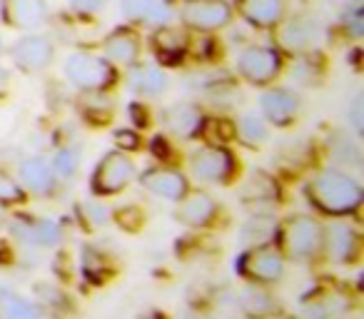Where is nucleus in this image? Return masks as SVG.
<instances>
[{
	"label": "nucleus",
	"instance_id": "nucleus-16",
	"mask_svg": "<svg viewBox=\"0 0 364 319\" xmlns=\"http://www.w3.org/2000/svg\"><path fill=\"white\" fill-rule=\"evenodd\" d=\"M120 11L127 21L162 28L175 16V0H120Z\"/></svg>",
	"mask_w": 364,
	"mask_h": 319
},
{
	"label": "nucleus",
	"instance_id": "nucleus-39",
	"mask_svg": "<svg viewBox=\"0 0 364 319\" xmlns=\"http://www.w3.org/2000/svg\"><path fill=\"white\" fill-rule=\"evenodd\" d=\"M6 225V210H3V205H0V227Z\"/></svg>",
	"mask_w": 364,
	"mask_h": 319
},
{
	"label": "nucleus",
	"instance_id": "nucleus-7",
	"mask_svg": "<svg viewBox=\"0 0 364 319\" xmlns=\"http://www.w3.org/2000/svg\"><path fill=\"white\" fill-rule=\"evenodd\" d=\"M135 180V163H132L127 152H107L97 163L95 173H92V193L95 195H117Z\"/></svg>",
	"mask_w": 364,
	"mask_h": 319
},
{
	"label": "nucleus",
	"instance_id": "nucleus-38",
	"mask_svg": "<svg viewBox=\"0 0 364 319\" xmlns=\"http://www.w3.org/2000/svg\"><path fill=\"white\" fill-rule=\"evenodd\" d=\"M6 87H8V72L6 67H0V95L6 92Z\"/></svg>",
	"mask_w": 364,
	"mask_h": 319
},
{
	"label": "nucleus",
	"instance_id": "nucleus-36",
	"mask_svg": "<svg viewBox=\"0 0 364 319\" xmlns=\"http://www.w3.org/2000/svg\"><path fill=\"white\" fill-rule=\"evenodd\" d=\"M107 0H70V8L77 13H95L105 6Z\"/></svg>",
	"mask_w": 364,
	"mask_h": 319
},
{
	"label": "nucleus",
	"instance_id": "nucleus-28",
	"mask_svg": "<svg viewBox=\"0 0 364 319\" xmlns=\"http://www.w3.org/2000/svg\"><path fill=\"white\" fill-rule=\"evenodd\" d=\"M77 217H80L82 227L92 232V229L105 227L107 220H110V212H107L100 202H82V205H77Z\"/></svg>",
	"mask_w": 364,
	"mask_h": 319
},
{
	"label": "nucleus",
	"instance_id": "nucleus-29",
	"mask_svg": "<svg viewBox=\"0 0 364 319\" xmlns=\"http://www.w3.org/2000/svg\"><path fill=\"white\" fill-rule=\"evenodd\" d=\"M342 312V299L334 294H322L307 304V314L312 319H332Z\"/></svg>",
	"mask_w": 364,
	"mask_h": 319
},
{
	"label": "nucleus",
	"instance_id": "nucleus-17",
	"mask_svg": "<svg viewBox=\"0 0 364 319\" xmlns=\"http://www.w3.org/2000/svg\"><path fill=\"white\" fill-rule=\"evenodd\" d=\"M48 16V8L43 0H3L0 6V18L3 23L16 31H36L43 26Z\"/></svg>",
	"mask_w": 364,
	"mask_h": 319
},
{
	"label": "nucleus",
	"instance_id": "nucleus-6",
	"mask_svg": "<svg viewBox=\"0 0 364 319\" xmlns=\"http://www.w3.org/2000/svg\"><path fill=\"white\" fill-rule=\"evenodd\" d=\"M232 6L228 0H182L180 21L190 31L215 33L232 23Z\"/></svg>",
	"mask_w": 364,
	"mask_h": 319
},
{
	"label": "nucleus",
	"instance_id": "nucleus-30",
	"mask_svg": "<svg viewBox=\"0 0 364 319\" xmlns=\"http://www.w3.org/2000/svg\"><path fill=\"white\" fill-rule=\"evenodd\" d=\"M26 202V190L21 188L18 180H13L8 173L0 170V205L8 207V205H21Z\"/></svg>",
	"mask_w": 364,
	"mask_h": 319
},
{
	"label": "nucleus",
	"instance_id": "nucleus-20",
	"mask_svg": "<svg viewBox=\"0 0 364 319\" xmlns=\"http://www.w3.org/2000/svg\"><path fill=\"white\" fill-rule=\"evenodd\" d=\"M18 178H21V188L26 190V193L41 195V198L53 195L58 188L55 173H53V168L43 157H31V160H26V163L21 165V170H18Z\"/></svg>",
	"mask_w": 364,
	"mask_h": 319
},
{
	"label": "nucleus",
	"instance_id": "nucleus-35",
	"mask_svg": "<svg viewBox=\"0 0 364 319\" xmlns=\"http://www.w3.org/2000/svg\"><path fill=\"white\" fill-rule=\"evenodd\" d=\"M349 117H352V125H354V130H357V135H362V132H364V125H362V120H364V112H362V95L354 97L352 107H349Z\"/></svg>",
	"mask_w": 364,
	"mask_h": 319
},
{
	"label": "nucleus",
	"instance_id": "nucleus-4",
	"mask_svg": "<svg viewBox=\"0 0 364 319\" xmlns=\"http://www.w3.org/2000/svg\"><path fill=\"white\" fill-rule=\"evenodd\" d=\"M237 272L250 284H274L282 279L284 274V259L274 244H252L247 252L240 254L237 259Z\"/></svg>",
	"mask_w": 364,
	"mask_h": 319
},
{
	"label": "nucleus",
	"instance_id": "nucleus-27",
	"mask_svg": "<svg viewBox=\"0 0 364 319\" xmlns=\"http://www.w3.org/2000/svg\"><path fill=\"white\" fill-rule=\"evenodd\" d=\"M53 173H55V178H63V180H70L73 175L77 173V168H80V155H77V150H73V147H60V150L55 152V157H53Z\"/></svg>",
	"mask_w": 364,
	"mask_h": 319
},
{
	"label": "nucleus",
	"instance_id": "nucleus-19",
	"mask_svg": "<svg viewBox=\"0 0 364 319\" xmlns=\"http://www.w3.org/2000/svg\"><path fill=\"white\" fill-rule=\"evenodd\" d=\"M237 13L255 28H277L284 16V0H235Z\"/></svg>",
	"mask_w": 364,
	"mask_h": 319
},
{
	"label": "nucleus",
	"instance_id": "nucleus-13",
	"mask_svg": "<svg viewBox=\"0 0 364 319\" xmlns=\"http://www.w3.org/2000/svg\"><path fill=\"white\" fill-rule=\"evenodd\" d=\"M13 63L21 67L23 72H41L55 58V45L50 43V38L43 36H28L13 45L11 50Z\"/></svg>",
	"mask_w": 364,
	"mask_h": 319
},
{
	"label": "nucleus",
	"instance_id": "nucleus-37",
	"mask_svg": "<svg viewBox=\"0 0 364 319\" xmlns=\"http://www.w3.org/2000/svg\"><path fill=\"white\" fill-rule=\"evenodd\" d=\"M130 115H132V120H135V125L137 127H147L150 125V120H147V110H145V105H140V102H135V105H130Z\"/></svg>",
	"mask_w": 364,
	"mask_h": 319
},
{
	"label": "nucleus",
	"instance_id": "nucleus-14",
	"mask_svg": "<svg viewBox=\"0 0 364 319\" xmlns=\"http://www.w3.org/2000/svg\"><path fill=\"white\" fill-rule=\"evenodd\" d=\"M140 185L147 193L157 195V198L172 200V202H180L185 195L190 193L188 178L172 168H150L140 175Z\"/></svg>",
	"mask_w": 364,
	"mask_h": 319
},
{
	"label": "nucleus",
	"instance_id": "nucleus-21",
	"mask_svg": "<svg viewBox=\"0 0 364 319\" xmlns=\"http://www.w3.org/2000/svg\"><path fill=\"white\" fill-rule=\"evenodd\" d=\"M102 53L107 60L117 65H135L140 58V36L130 28H117L105 38Z\"/></svg>",
	"mask_w": 364,
	"mask_h": 319
},
{
	"label": "nucleus",
	"instance_id": "nucleus-18",
	"mask_svg": "<svg viewBox=\"0 0 364 319\" xmlns=\"http://www.w3.org/2000/svg\"><path fill=\"white\" fill-rule=\"evenodd\" d=\"M317 21L312 16H297L284 23L282 33H279V45L287 53H292V55H299V53H307L317 43Z\"/></svg>",
	"mask_w": 364,
	"mask_h": 319
},
{
	"label": "nucleus",
	"instance_id": "nucleus-10",
	"mask_svg": "<svg viewBox=\"0 0 364 319\" xmlns=\"http://www.w3.org/2000/svg\"><path fill=\"white\" fill-rule=\"evenodd\" d=\"M11 234L31 247H58L63 239V229L58 222L46 217H13Z\"/></svg>",
	"mask_w": 364,
	"mask_h": 319
},
{
	"label": "nucleus",
	"instance_id": "nucleus-32",
	"mask_svg": "<svg viewBox=\"0 0 364 319\" xmlns=\"http://www.w3.org/2000/svg\"><path fill=\"white\" fill-rule=\"evenodd\" d=\"M115 222L120 225L122 229H127V232H137V229L145 225V215L137 207H125L115 212Z\"/></svg>",
	"mask_w": 364,
	"mask_h": 319
},
{
	"label": "nucleus",
	"instance_id": "nucleus-24",
	"mask_svg": "<svg viewBox=\"0 0 364 319\" xmlns=\"http://www.w3.org/2000/svg\"><path fill=\"white\" fill-rule=\"evenodd\" d=\"M240 307H242V312L247 314L250 319H264L279 312L277 299H274L262 284H252V287L242 289V294H240Z\"/></svg>",
	"mask_w": 364,
	"mask_h": 319
},
{
	"label": "nucleus",
	"instance_id": "nucleus-1",
	"mask_svg": "<svg viewBox=\"0 0 364 319\" xmlns=\"http://www.w3.org/2000/svg\"><path fill=\"white\" fill-rule=\"evenodd\" d=\"M307 200L329 217H347L362 207L364 193L352 175L342 170H322L304 185Z\"/></svg>",
	"mask_w": 364,
	"mask_h": 319
},
{
	"label": "nucleus",
	"instance_id": "nucleus-11",
	"mask_svg": "<svg viewBox=\"0 0 364 319\" xmlns=\"http://www.w3.org/2000/svg\"><path fill=\"white\" fill-rule=\"evenodd\" d=\"M299 95L289 87H269L259 95V110L264 120L277 127H287L299 115Z\"/></svg>",
	"mask_w": 364,
	"mask_h": 319
},
{
	"label": "nucleus",
	"instance_id": "nucleus-5",
	"mask_svg": "<svg viewBox=\"0 0 364 319\" xmlns=\"http://www.w3.org/2000/svg\"><path fill=\"white\" fill-rule=\"evenodd\" d=\"M190 170L198 180L210 185H230L237 175V157L225 145H205L193 152Z\"/></svg>",
	"mask_w": 364,
	"mask_h": 319
},
{
	"label": "nucleus",
	"instance_id": "nucleus-8",
	"mask_svg": "<svg viewBox=\"0 0 364 319\" xmlns=\"http://www.w3.org/2000/svg\"><path fill=\"white\" fill-rule=\"evenodd\" d=\"M237 72L250 85H269L282 72V55L274 48L250 45L240 53Z\"/></svg>",
	"mask_w": 364,
	"mask_h": 319
},
{
	"label": "nucleus",
	"instance_id": "nucleus-9",
	"mask_svg": "<svg viewBox=\"0 0 364 319\" xmlns=\"http://www.w3.org/2000/svg\"><path fill=\"white\" fill-rule=\"evenodd\" d=\"M162 125L170 135L180 137V140H193L208 127V117H205L203 107L195 102H175L162 112Z\"/></svg>",
	"mask_w": 364,
	"mask_h": 319
},
{
	"label": "nucleus",
	"instance_id": "nucleus-15",
	"mask_svg": "<svg viewBox=\"0 0 364 319\" xmlns=\"http://www.w3.org/2000/svg\"><path fill=\"white\" fill-rule=\"evenodd\" d=\"M220 215V205L213 195L208 193H188L177 205L175 217L188 227H210V225L218 220Z\"/></svg>",
	"mask_w": 364,
	"mask_h": 319
},
{
	"label": "nucleus",
	"instance_id": "nucleus-31",
	"mask_svg": "<svg viewBox=\"0 0 364 319\" xmlns=\"http://www.w3.org/2000/svg\"><path fill=\"white\" fill-rule=\"evenodd\" d=\"M82 269L92 282H105L107 277V262L95 249H82Z\"/></svg>",
	"mask_w": 364,
	"mask_h": 319
},
{
	"label": "nucleus",
	"instance_id": "nucleus-23",
	"mask_svg": "<svg viewBox=\"0 0 364 319\" xmlns=\"http://www.w3.org/2000/svg\"><path fill=\"white\" fill-rule=\"evenodd\" d=\"M130 75H127V82L130 87L137 92L140 97H157L167 90V75L155 65H130Z\"/></svg>",
	"mask_w": 364,
	"mask_h": 319
},
{
	"label": "nucleus",
	"instance_id": "nucleus-2",
	"mask_svg": "<svg viewBox=\"0 0 364 319\" xmlns=\"http://www.w3.org/2000/svg\"><path fill=\"white\" fill-rule=\"evenodd\" d=\"M274 247L289 262H312L322 254L324 225L309 215H289L274 227Z\"/></svg>",
	"mask_w": 364,
	"mask_h": 319
},
{
	"label": "nucleus",
	"instance_id": "nucleus-22",
	"mask_svg": "<svg viewBox=\"0 0 364 319\" xmlns=\"http://www.w3.org/2000/svg\"><path fill=\"white\" fill-rule=\"evenodd\" d=\"M152 48H155V55L160 58V63L165 65H177V63L185 60L188 55V36L177 28L162 26L157 28L155 38H152Z\"/></svg>",
	"mask_w": 364,
	"mask_h": 319
},
{
	"label": "nucleus",
	"instance_id": "nucleus-12",
	"mask_svg": "<svg viewBox=\"0 0 364 319\" xmlns=\"http://www.w3.org/2000/svg\"><path fill=\"white\" fill-rule=\"evenodd\" d=\"M359 234L352 225L347 222H332L324 227V242H322V252H327V257L337 264H349L359 257Z\"/></svg>",
	"mask_w": 364,
	"mask_h": 319
},
{
	"label": "nucleus",
	"instance_id": "nucleus-34",
	"mask_svg": "<svg viewBox=\"0 0 364 319\" xmlns=\"http://www.w3.org/2000/svg\"><path fill=\"white\" fill-rule=\"evenodd\" d=\"M115 142H117V147H122V150H140L142 147V142H140V135H137L135 130H117L115 132Z\"/></svg>",
	"mask_w": 364,
	"mask_h": 319
},
{
	"label": "nucleus",
	"instance_id": "nucleus-33",
	"mask_svg": "<svg viewBox=\"0 0 364 319\" xmlns=\"http://www.w3.org/2000/svg\"><path fill=\"white\" fill-rule=\"evenodd\" d=\"M344 28H347L349 36H354V38H359L364 33V11L359 3L344 13Z\"/></svg>",
	"mask_w": 364,
	"mask_h": 319
},
{
	"label": "nucleus",
	"instance_id": "nucleus-25",
	"mask_svg": "<svg viewBox=\"0 0 364 319\" xmlns=\"http://www.w3.org/2000/svg\"><path fill=\"white\" fill-rule=\"evenodd\" d=\"M0 319H43V309L23 294L0 287Z\"/></svg>",
	"mask_w": 364,
	"mask_h": 319
},
{
	"label": "nucleus",
	"instance_id": "nucleus-41",
	"mask_svg": "<svg viewBox=\"0 0 364 319\" xmlns=\"http://www.w3.org/2000/svg\"><path fill=\"white\" fill-rule=\"evenodd\" d=\"M0 53H3V43H0Z\"/></svg>",
	"mask_w": 364,
	"mask_h": 319
},
{
	"label": "nucleus",
	"instance_id": "nucleus-26",
	"mask_svg": "<svg viewBox=\"0 0 364 319\" xmlns=\"http://www.w3.org/2000/svg\"><path fill=\"white\" fill-rule=\"evenodd\" d=\"M235 137L247 147H259L267 140V125L257 115H242L235 125Z\"/></svg>",
	"mask_w": 364,
	"mask_h": 319
},
{
	"label": "nucleus",
	"instance_id": "nucleus-40",
	"mask_svg": "<svg viewBox=\"0 0 364 319\" xmlns=\"http://www.w3.org/2000/svg\"><path fill=\"white\" fill-rule=\"evenodd\" d=\"M185 319H208V317H185Z\"/></svg>",
	"mask_w": 364,
	"mask_h": 319
},
{
	"label": "nucleus",
	"instance_id": "nucleus-3",
	"mask_svg": "<svg viewBox=\"0 0 364 319\" xmlns=\"http://www.w3.org/2000/svg\"><path fill=\"white\" fill-rule=\"evenodd\" d=\"M65 75L75 87L85 92H100L105 87H112L117 80V72L110 60L97 58L92 53H75L68 58Z\"/></svg>",
	"mask_w": 364,
	"mask_h": 319
}]
</instances>
